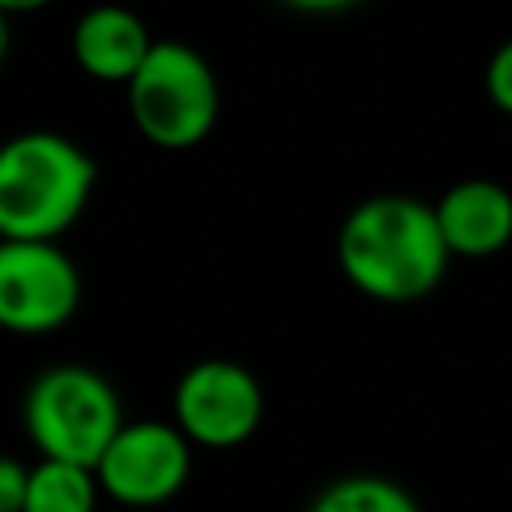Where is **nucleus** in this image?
<instances>
[{"label":"nucleus","mask_w":512,"mask_h":512,"mask_svg":"<svg viewBox=\"0 0 512 512\" xmlns=\"http://www.w3.org/2000/svg\"><path fill=\"white\" fill-rule=\"evenodd\" d=\"M448 240L436 208L400 192L360 200L336 236V264L344 280L384 304L428 296L448 272Z\"/></svg>","instance_id":"obj_1"},{"label":"nucleus","mask_w":512,"mask_h":512,"mask_svg":"<svg viewBox=\"0 0 512 512\" xmlns=\"http://www.w3.org/2000/svg\"><path fill=\"white\" fill-rule=\"evenodd\" d=\"M96 184V160L60 132H20L0 152V236L56 240L64 236Z\"/></svg>","instance_id":"obj_2"},{"label":"nucleus","mask_w":512,"mask_h":512,"mask_svg":"<svg viewBox=\"0 0 512 512\" xmlns=\"http://www.w3.org/2000/svg\"><path fill=\"white\" fill-rule=\"evenodd\" d=\"M128 88L136 132L168 152L196 148L220 116V84L212 64L184 40H156Z\"/></svg>","instance_id":"obj_3"},{"label":"nucleus","mask_w":512,"mask_h":512,"mask_svg":"<svg viewBox=\"0 0 512 512\" xmlns=\"http://www.w3.org/2000/svg\"><path fill=\"white\" fill-rule=\"evenodd\" d=\"M120 424V396L96 368L52 364L24 392V432L40 456L96 468Z\"/></svg>","instance_id":"obj_4"},{"label":"nucleus","mask_w":512,"mask_h":512,"mask_svg":"<svg viewBox=\"0 0 512 512\" xmlns=\"http://www.w3.org/2000/svg\"><path fill=\"white\" fill-rule=\"evenodd\" d=\"M80 272L56 240L0 244V324L16 336H48L72 320Z\"/></svg>","instance_id":"obj_5"},{"label":"nucleus","mask_w":512,"mask_h":512,"mask_svg":"<svg viewBox=\"0 0 512 512\" xmlns=\"http://www.w3.org/2000/svg\"><path fill=\"white\" fill-rule=\"evenodd\" d=\"M192 476V440L172 420H124L96 460L100 488L128 508L168 504Z\"/></svg>","instance_id":"obj_6"},{"label":"nucleus","mask_w":512,"mask_h":512,"mask_svg":"<svg viewBox=\"0 0 512 512\" xmlns=\"http://www.w3.org/2000/svg\"><path fill=\"white\" fill-rule=\"evenodd\" d=\"M172 420L200 448H236L264 420V388L236 360H196L172 388Z\"/></svg>","instance_id":"obj_7"},{"label":"nucleus","mask_w":512,"mask_h":512,"mask_svg":"<svg viewBox=\"0 0 512 512\" xmlns=\"http://www.w3.org/2000/svg\"><path fill=\"white\" fill-rule=\"evenodd\" d=\"M432 208L452 256H496L512 240V192L496 180H460Z\"/></svg>","instance_id":"obj_8"},{"label":"nucleus","mask_w":512,"mask_h":512,"mask_svg":"<svg viewBox=\"0 0 512 512\" xmlns=\"http://www.w3.org/2000/svg\"><path fill=\"white\" fill-rule=\"evenodd\" d=\"M152 44L156 40L148 36L144 20L124 4H96L72 28V56L80 72L104 84H128Z\"/></svg>","instance_id":"obj_9"},{"label":"nucleus","mask_w":512,"mask_h":512,"mask_svg":"<svg viewBox=\"0 0 512 512\" xmlns=\"http://www.w3.org/2000/svg\"><path fill=\"white\" fill-rule=\"evenodd\" d=\"M96 492L104 488L92 464L40 456V464H32L28 476L24 512H96Z\"/></svg>","instance_id":"obj_10"},{"label":"nucleus","mask_w":512,"mask_h":512,"mask_svg":"<svg viewBox=\"0 0 512 512\" xmlns=\"http://www.w3.org/2000/svg\"><path fill=\"white\" fill-rule=\"evenodd\" d=\"M308 512H420V504L404 484L388 476L356 472L324 484L308 504Z\"/></svg>","instance_id":"obj_11"},{"label":"nucleus","mask_w":512,"mask_h":512,"mask_svg":"<svg viewBox=\"0 0 512 512\" xmlns=\"http://www.w3.org/2000/svg\"><path fill=\"white\" fill-rule=\"evenodd\" d=\"M484 92L496 112L512 116V40H504L484 64Z\"/></svg>","instance_id":"obj_12"},{"label":"nucleus","mask_w":512,"mask_h":512,"mask_svg":"<svg viewBox=\"0 0 512 512\" xmlns=\"http://www.w3.org/2000/svg\"><path fill=\"white\" fill-rule=\"evenodd\" d=\"M28 476H32V468H24L20 460H4L0 464V512H24Z\"/></svg>","instance_id":"obj_13"},{"label":"nucleus","mask_w":512,"mask_h":512,"mask_svg":"<svg viewBox=\"0 0 512 512\" xmlns=\"http://www.w3.org/2000/svg\"><path fill=\"white\" fill-rule=\"evenodd\" d=\"M280 4H288L296 12H308V16H328V12H344V8H352L360 0H280Z\"/></svg>","instance_id":"obj_14"},{"label":"nucleus","mask_w":512,"mask_h":512,"mask_svg":"<svg viewBox=\"0 0 512 512\" xmlns=\"http://www.w3.org/2000/svg\"><path fill=\"white\" fill-rule=\"evenodd\" d=\"M52 0H0V8L4 12H12V16H24V12H40V8H48Z\"/></svg>","instance_id":"obj_15"}]
</instances>
